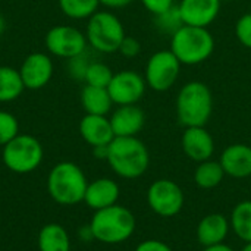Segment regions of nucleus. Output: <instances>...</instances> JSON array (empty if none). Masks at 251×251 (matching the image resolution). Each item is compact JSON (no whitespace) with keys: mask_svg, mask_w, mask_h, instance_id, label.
<instances>
[{"mask_svg":"<svg viewBox=\"0 0 251 251\" xmlns=\"http://www.w3.org/2000/svg\"><path fill=\"white\" fill-rule=\"evenodd\" d=\"M88 225L94 240L115 246L128 241L134 235L137 221L129 209L116 203L110 207L94 212Z\"/></svg>","mask_w":251,"mask_h":251,"instance_id":"2","label":"nucleus"},{"mask_svg":"<svg viewBox=\"0 0 251 251\" xmlns=\"http://www.w3.org/2000/svg\"><path fill=\"white\" fill-rule=\"evenodd\" d=\"M121 190L119 185L110 178H99L88 182L84 196V203L94 212L110 207L118 203Z\"/></svg>","mask_w":251,"mask_h":251,"instance_id":"19","label":"nucleus"},{"mask_svg":"<svg viewBox=\"0 0 251 251\" xmlns=\"http://www.w3.org/2000/svg\"><path fill=\"white\" fill-rule=\"evenodd\" d=\"M181 146L185 156L197 163L212 159L215 153V140L204 126L185 128L181 138Z\"/></svg>","mask_w":251,"mask_h":251,"instance_id":"13","label":"nucleus"},{"mask_svg":"<svg viewBox=\"0 0 251 251\" xmlns=\"http://www.w3.org/2000/svg\"><path fill=\"white\" fill-rule=\"evenodd\" d=\"M146 79L138 72L131 69H124L121 72L113 74L110 84L107 85V91L113 104L126 106L137 104L146 94Z\"/></svg>","mask_w":251,"mask_h":251,"instance_id":"11","label":"nucleus"},{"mask_svg":"<svg viewBox=\"0 0 251 251\" xmlns=\"http://www.w3.org/2000/svg\"><path fill=\"white\" fill-rule=\"evenodd\" d=\"M175 109L184 128L206 126L213 112V94L204 82L190 81L179 90Z\"/></svg>","mask_w":251,"mask_h":251,"instance_id":"3","label":"nucleus"},{"mask_svg":"<svg viewBox=\"0 0 251 251\" xmlns=\"http://www.w3.org/2000/svg\"><path fill=\"white\" fill-rule=\"evenodd\" d=\"M141 3L154 16L162 15L175 6V0H141Z\"/></svg>","mask_w":251,"mask_h":251,"instance_id":"32","label":"nucleus"},{"mask_svg":"<svg viewBox=\"0 0 251 251\" xmlns=\"http://www.w3.org/2000/svg\"><path fill=\"white\" fill-rule=\"evenodd\" d=\"M125 35L121 19L112 12L97 10L88 18L85 28L87 43L99 53L109 54L118 51Z\"/></svg>","mask_w":251,"mask_h":251,"instance_id":"6","label":"nucleus"},{"mask_svg":"<svg viewBox=\"0 0 251 251\" xmlns=\"http://www.w3.org/2000/svg\"><path fill=\"white\" fill-rule=\"evenodd\" d=\"M231 229L229 221L222 213H210L206 215L197 225L196 235L200 246L212 247L225 243L228 232Z\"/></svg>","mask_w":251,"mask_h":251,"instance_id":"17","label":"nucleus"},{"mask_svg":"<svg viewBox=\"0 0 251 251\" xmlns=\"http://www.w3.org/2000/svg\"><path fill=\"white\" fill-rule=\"evenodd\" d=\"M181 66V62L171 50H159L153 53L146 63L144 79L147 87L157 93L168 91L178 81Z\"/></svg>","mask_w":251,"mask_h":251,"instance_id":"8","label":"nucleus"},{"mask_svg":"<svg viewBox=\"0 0 251 251\" xmlns=\"http://www.w3.org/2000/svg\"><path fill=\"white\" fill-rule=\"evenodd\" d=\"M79 134L82 140L91 147L109 146L115 138L110 119L107 116H100V115L85 113V116L79 122Z\"/></svg>","mask_w":251,"mask_h":251,"instance_id":"18","label":"nucleus"},{"mask_svg":"<svg viewBox=\"0 0 251 251\" xmlns=\"http://www.w3.org/2000/svg\"><path fill=\"white\" fill-rule=\"evenodd\" d=\"M169 50L181 65H200L213 54L215 38L207 28L182 25L171 35Z\"/></svg>","mask_w":251,"mask_h":251,"instance_id":"4","label":"nucleus"},{"mask_svg":"<svg viewBox=\"0 0 251 251\" xmlns=\"http://www.w3.org/2000/svg\"><path fill=\"white\" fill-rule=\"evenodd\" d=\"M25 85L19 69L12 66H0V103H10L21 97Z\"/></svg>","mask_w":251,"mask_h":251,"instance_id":"22","label":"nucleus"},{"mask_svg":"<svg viewBox=\"0 0 251 251\" xmlns=\"http://www.w3.org/2000/svg\"><path fill=\"white\" fill-rule=\"evenodd\" d=\"M250 185H251V175H250Z\"/></svg>","mask_w":251,"mask_h":251,"instance_id":"39","label":"nucleus"},{"mask_svg":"<svg viewBox=\"0 0 251 251\" xmlns=\"http://www.w3.org/2000/svg\"><path fill=\"white\" fill-rule=\"evenodd\" d=\"M134 0H100V4L109 7V9H122L132 3Z\"/></svg>","mask_w":251,"mask_h":251,"instance_id":"34","label":"nucleus"},{"mask_svg":"<svg viewBox=\"0 0 251 251\" xmlns=\"http://www.w3.org/2000/svg\"><path fill=\"white\" fill-rule=\"evenodd\" d=\"M46 49L53 56L72 59L87 50V37L82 31L71 25H57L47 31L44 38Z\"/></svg>","mask_w":251,"mask_h":251,"instance_id":"10","label":"nucleus"},{"mask_svg":"<svg viewBox=\"0 0 251 251\" xmlns=\"http://www.w3.org/2000/svg\"><path fill=\"white\" fill-rule=\"evenodd\" d=\"M4 26H6V22H4L3 16L0 15V35H1V34H3V31H4Z\"/></svg>","mask_w":251,"mask_h":251,"instance_id":"37","label":"nucleus"},{"mask_svg":"<svg viewBox=\"0 0 251 251\" xmlns=\"http://www.w3.org/2000/svg\"><path fill=\"white\" fill-rule=\"evenodd\" d=\"M203 251H235L232 247L226 246L225 243L222 244H218V246H212V247H204Z\"/></svg>","mask_w":251,"mask_h":251,"instance_id":"36","label":"nucleus"},{"mask_svg":"<svg viewBox=\"0 0 251 251\" xmlns=\"http://www.w3.org/2000/svg\"><path fill=\"white\" fill-rule=\"evenodd\" d=\"M90 63H91V62L87 59L85 53L78 54V56H75V57H72V59H68V72H69V75H71L74 79L84 81Z\"/></svg>","mask_w":251,"mask_h":251,"instance_id":"29","label":"nucleus"},{"mask_svg":"<svg viewBox=\"0 0 251 251\" xmlns=\"http://www.w3.org/2000/svg\"><path fill=\"white\" fill-rule=\"evenodd\" d=\"M154 22H156V26L159 31H162L163 34H169V35H172L178 28H181L184 25L178 6H174L172 9L166 10L165 13L154 16Z\"/></svg>","mask_w":251,"mask_h":251,"instance_id":"27","label":"nucleus"},{"mask_svg":"<svg viewBox=\"0 0 251 251\" xmlns=\"http://www.w3.org/2000/svg\"><path fill=\"white\" fill-rule=\"evenodd\" d=\"M87 185L88 181L84 171L74 162L54 165L47 176L49 194L62 206H74L84 201Z\"/></svg>","mask_w":251,"mask_h":251,"instance_id":"5","label":"nucleus"},{"mask_svg":"<svg viewBox=\"0 0 251 251\" xmlns=\"http://www.w3.org/2000/svg\"><path fill=\"white\" fill-rule=\"evenodd\" d=\"M19 134V122L10 112L0 110V146L3 147Z\"/></svg>","mask_w":251,"mask_h":251,"instance_id":"28","label":"nucleus"},{"mask_svg":"<svg viewBox=\"0 0 251 251\" xmlns=\"http://www.w3.org/2000/svg\"><path fill=\"white\" fill-rule=\"evenodd\" d=\"M225 178V171L221 162L216 160H204L199 163L194 171V182L201 190H212L221 185Z\"/></svg>","mask_w":251,"mask_h":251,"instance_id":"23","label":"nucleus"},{"mask_svg":"<svg viewBox=\"0 0 251 251\" xmlns=\"http://www.w3.org/2000/svg\"><path fill=\"white\" fill-rule=\"evenodd\" d=\"M231 229L244 243H251V200L240 201L231 213Z\"/></svg>","mask_w":251,"mask_h":251,"instance_id":"24","label":"nucleus"},{"mask_svg":"<svg viewBox=\"0 0 251 251\" xmlns=\"http://www.w3.org/2000/svg\"><path fill=\"white\" fill-rule=\"evenodd\" d=\"M81 104L87 115L106 116L110 112L113 101L110 99L107 88L93 87L85 84V87L81 91Z\"/></svg>","mask_w":251,"mask_h":251,"instance_id":"20","label":"nucleus"},{"mask_svg":"<svg viewBox=\"0 0 251 251\" xmlns=\"http://www.w3.org/2000/svg\"><path fill=\"white\" fill-rule=\"evenodd\" d=\"M235 37L247 49H251V12L243 15L235 24Z\"/></svg>","mask_w":251,"mask_h":251,"instance_id":"30","label":"nucleus"},{"mask_svg":"<svg viewBox=\"0 0 251 251\" xmlns=\"http://www.w3.org/2000/svg\"><path fill=\"white\" fill-rule=\"evenodd\" d=\"M112 78H113V72L106 63H103V62H91L88 69H87L84 81H85L87 85L107 88Z\"/></svg>","mask_w":251,"mask_h":251,"instance_id":"26","label":"nucleus"},{"mask_svg":"<svg viewBox=\"0 0 251 251\" xmlns=\"http://www.w3.org/2000/svg\"><path fill=\"white\" fill-rule=\"evenodd\" d=\"M109 154V146H97L93 147V156L99 160H107Z\"/></svg>","mask_w":251,"mask_h":251,"instance_id":"35","label":"nucleus"},{"mask_svg":"<svg viewBox=\"0 0 251 251\" xmlns=\"http://www.w3.org/2000/svg\"><path fill=\"white\" fill-rule=\"evenodd\" d=\"M122 56L128 57V59H132V57H137L141 51V44L137 38L134 37H129V35H125V38L122 40L121 46H119V50H118Z\"/></svg>","mask_w":251,"mask_h":251,"instance_id":"31","label":"nucleus"},{"mask_svg":"<svg viewBox=\"0 0 251 251\" xmlns=\"http://www.w3.org/2000/svg\"><path fill=\"white\" fill-rule=\"evenodd\" d=\"M44 150L41 143L29 134H18L3 146L1 159L4 166L15 174H31L43 162Z\"/></svg>","mask_w":251,"mask_h":251,"instance_id":"7","label":"nucleus"},{"mask_svg":"<svg viewBox=\"0 0 251 251\" xmlns=\"http://www.w3.org/2000/svg\"><path fill=\"white\" fill-rule=\"evenodd\" d=\"M110 169L124 179L143 176L150 166V153L137 137H115L109 144L106 160Z\"/></svg>","mask_w":251,"mask_h":251,"instance_id":"1","label":"nucleus"},{"mask_svg":"<svg viewBox=\"0 0 251 251\" xmlns=\"http://www.w3.org/2000/svg\"><path fill=\"white\" fill-rule=\"evenodd\" d=\"M40 251H71V240L68 231L59 224H47L38 234Z\"/></svg>","mask_w":251,"mask_h":251,"instance_id":"21","label":"nucleus"},{"mask_svg":"<svg viewBox=\"0 0 251 251\" xmlns=\"http://www.w3.org/2000/svg\"><path fill=\"white\" fill-rule=\"evenodd\" d=\"M149 207L162 218H174L184 207V191L172 179H157L147 190Z\"/></svg>","mask_w":251,"mask_h":251,"instance_id":"9","label":"nucleus"},{"mask_svg":"<svg viewBox=\"0 0 251 251\" xmlns=\"http://www.w3.org/2000/svg\"><path fill=\"white\" fill-rule=\"evenodd\" d=\"M225 175L244 179L251 175V147L247 144H231L228 146L219 159Z\"/></svg>","mask_w":251,"mask_h":251,"instance_id":"16","label":"nucleus"},{"mask_svg":"<svg viewBox=\"0 0 251 251\" xmlns=\"http://www.w3.org/2000/svg\"><path fill=\"white\" fill-rule=\"evenodd\" d=\"M19 74L25 88L40 90L46 87L53 76V62L46 53H31L24 59L19 68Z\"/></svg>","mask_w":251,"mask_h":251,"instance_id":"12","label":"nucleus"},{"mask_svg":"<svg viewBox=\"0 0 251 251\" xmlns=\"http://www.w3.org/2000/svg\"><path fill=\"white\" fill-rule=\"evenodd\" d=\"M222 0H181L178 9L184 25L207 28L219 15Z\"/></svg>","mask_w":251,"mask_h":251,"instance_id":"14","label":"nucleus"},{"mask_svg":"<svg viewBox=\"0 0 251 251\" xmlns=\"http://www.w3.org/2000/svg\"><path fill=\"white\" fill-rule=\"evenodd\" d=\"M62 13L71 19H88L100 6V0H57Z\"/></svg>","mask_w":251,"mask_h":251,"instance_id":"25","label":"nucleus"},{"mask_svg":"<svg viewBox=\"0 0 251 251\" xmlns=\"http://www.w3.org/2000/svg\"><path fill=\"white\" fill-rule=\"evenodd\" d=\"M241 251H251V243H246V246L241 249Z\"/></svg>","mask_w":251,"mask_h":251,"instance_id":"38","label":"nucleus"},{"mask_svg":"<svg viewBox=\"0 0 251 251\" xmlns=\"http://www.w3.org/2000/svg\"><path fill=\"white\" fill-rule=\"evenodd\" d=\"M109 119L115 137H137L144 128L146 113L137 104H126L119 106Z\"/></svg>","mask_w":251,"mask_h":251,"instance_id":"15","label":"nucleus"},{"mask_svg":"<svg viewBox=\"0 0 251 251\" xmlns=\"http://www.w3.org/2000/svg\"><path fill=\"white\" fill-rule=\"evenodd\" d=\"M135 251H174L166 243L160 241V240H146L143 243H140Z\"/></svg>","mask_w":251,"mask_h":251,"instance_id":"33","label":"nucleus"}]
</instances>
